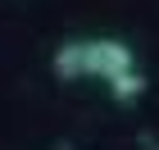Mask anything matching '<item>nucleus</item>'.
<instances>
[{"instance_id": "nucleus-1", "label": "nucleus", "mask_w": 159, "mask_h": 150, "mask_svg": "<svg viewBox=\"0 0 159 150\" xmlns=\"http://www.w3.org/2000/svg\"><path fill=\"white\" fill-rule=\"evenodd\" d=\"M55 77L59 82H77V77H100L109 82V91L118 100L127 96H141V73H136V55L127 41L118 37H77V41H64L55 50Z\"/></svg>"}]
</instances>
